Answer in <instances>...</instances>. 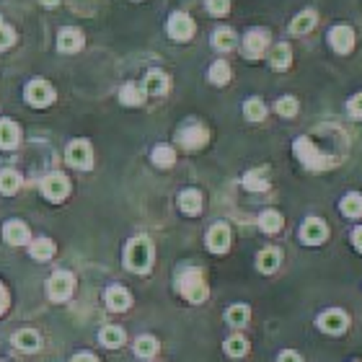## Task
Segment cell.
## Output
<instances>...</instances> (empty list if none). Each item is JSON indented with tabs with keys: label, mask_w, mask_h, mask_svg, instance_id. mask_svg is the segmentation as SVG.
I'll list each match as a JSON object with an SVG mask.
<instances>
[{
	"label": "cell",
	"mask_w": 362,
	"mask_h": 362,
	"mask_svg": "<svg viewBox=\"0 0 362 362\" xmlns=\"http://www.w3.org/2000/svg\"><path fill=\"white\" fill-rule=\"evenodd\" d=\"M176 287H179V293L187 298L189 303H204L207 298V285H204V277L202 272L197 269V267H187V269H181L176 274Z\"/></svg>",
	"instance_id": "obj_3"
},
{
	"label": "cell",
	"mask_w": 362,
	"mask_h": 362,
	"mask_svg": "<svg viewBox=\"0 0 362 362\" xmlns=\"http://www.w3.org/2000/svg\"><path fill=\"white\" fill-rule=\"evenodd\" d=\"M298 98L295 96H282L277 98V104H274V112L279 114V117H295L298 114Z\"/></svg>",
	"instance_id": "obj_38"
},
{
	"label": "cell",
	"mask_w": 362,
	"mask_h": 362,
	"mask_svg": "<svg viewBox=\"0 0 362 362\" xmlns=\"http://www.w3.org/2000/svg\"><path fill=\"white\" fill-rule=\"evenodd\" d=\"M156 352H158V341H156V337H151V334H143V337H137V339H135V355L137 357L151 360V357H156Z\"/></svg>",
	"instance_id": "obj_30"
},
{
	"label": "cell",
	"mask_w": 362,
	"mask_h": 362,
	"mask_svg": "<svg viewBox=\"0 0 362 362\" xmlns=\"http://www.w3.org/2000/svg\"><path fill=\"white\" fill-rule=\"evenodd\" d=\"M352 243H355V249L362 254V226H360V228H355V230H352Z\"/></svg>",
	"instance_id": "obj_44"
},
{
	"label": "cell",
	"mask_w": 362,
	"mask_h": 362,
	"mask_svg": "<svg viewBox=\"0 0 362 362\" xmlns=\"http://www.w3.org/2000/svg\"><path fill=\"white\" fill-rule=\"evenodd\" d=\"M269 62L274 70H287L290 68V62H293V49H290V45L287 42H279V45H274V49H272L269 54Z\"/></svg>",
	"instance_id": "obj_24"
},
{
	"label": "cell",
	"mask_w": 362,
	"mask_h": 362,
	"mask_svg": "<svg viewBox=\"0 0 362 362\" xmlns=\"http://www.w3.org/2000/svg\"><path fill=\"white\" fill-rule=\"evenodd\" d=\"M98 341L109 349H119L124 344V332H122L119 326H104L101 332H98Z\"/></svg>",
	"instance_id": "obj_27"
},
{
	"label": "cell",
	"mask_w": 362,
	"mask_h": 362,
	"mask_svg": "<svg viewBox=\"0 0 362 362\" xmlns=\"http://www.w3.org/2000/svg\"><path fill=\"white\" fill-rule=\"evenodd\" d=\"M65 160L73 168H81V171L93 166V151H90L88 140H73L68 145V151H65Z\"/></svg>",
	"instance_id": "obj_6"
},
{
	"label": "cell",
	"mask_w": 362,
	"mask_h": 362,
	"mask_svg": "<svg viewBox=\"0 0 362 362\" xmlns=\"http://www.w3.org/2000/svg\"><path fill=\"white\" fill-rule=\"evenodd\" d=\"M153 163L158 168H171L176 163V151L171 148V145H166V143H160V145H156L153 148Z\"/></svg>",
	"instance_id": "obj_28"
},
{
	"label": "cell",
	"mask_w": 362,
	"mask_h": 362,
	"mask_svg": "<svg viewBox=\"0 0 362 362\" xmlns=\"http://www.w3.org/2000/svg\"><path fill=\"white\" fill-rule=\"evenodd\" d=\"M76 290V277H73V272H65V269H57L49 277L47 282V295H49V300L54 303H62L68 300L70 295Z\"/></svg>",
	"instance_id": "obj_4"
},
{
	"label": "cell",
	"mask_w": 362,
	"mask_h": 362,
	"mask_svg": "<svg viewBox=\"0 0 362 362\" xmlns=\"http://www.w3.org/2000/svg\"><path fill=\"white\" fill-rule=\"evenodd\" d=\"M277 362H303V357L298 355V352H293V349H285V352L277 357Z\"/></svg>",
	"instance_id": "obj_43"
},
{
	"label": "cell",
	"mask_w": 362,
	"mask_h": 362,
	"mask_svg": "<svg viewBox=\"0 0 362 362\" xmlns=\"http://www.w3.org/2000/svg\"><path fill=\"white\" fill-rule=\"evenodd\" d=\"M267 47H269V31L267 29L246 31V37H243V42H241V49L249 60H259V57L267 52Z\"/></svg>",
	"instance_id": "obj_5"
},
{
	"label": "cell",
	"mask_w": 362,
	"mask_h": 362,
	"mask_svg": "<svg viewBox=\"0 0 362 362\" xmlns=\"http://www.w3.org/2000/svg\"><path fill=\"white\" fill-rule=\"evenodd\" d=\"M226 321L235 329H241V326L249 324V305H243V303H235L230 308L226 310Z\"/></svg>",
	"instance_id": "obj_31"
},
{
	"label": "cell",
	"mask_w": 362,
	"mask_h": 362,
	"mask_svg": "<svg viewBox=\"0 0 362 362\" xmlns=\"http://www.w3.org/2000/svg\"><path fill=\"white\" fill-rule=\"evenodd\" d=\"M226 352L230 357H243V355H246V352H249V341H246V337H241V334L228 337V339H226Z\"/></svg>",
	"instance_id": "obj_37"
},
{
	"label": "cell",
	"mask_w": 362,
	"mask_h": 362,
	"mask_svg": "<svg viewBox=\"0 0 362 362\" xmlns=\"http://www.w3.org/2000/svg\"><path fill=\"white\" fill-rule=\"evenodd\" d=\"M83 31L81 29H62L60 31V37H57V49L60 52H68V54H73V52H78L81 47H83Z\"/></svg>",
	"instance_id": "obj_16"
},
{
	"label": "cell",
	"mask_w": 362,
	"mask_h": 362,
	"mask_svg": "<svg viewBox=\"0 0 362 362\" xmlns=\"http://www.w3.org/2000/svg\"><path fill=\"white\" fill-rule=\"evenodd\" d=\"M18 189H21V176H18V171H13V168L0 171V192H3V194H16Z\"/></svg>",
	"instance_id": "obj_33"
},
{
	"label": "cell",
	"mask_w": 362,
	"mask_h": 362,
	"mask_svg": "<svg viewBox=\"0 0 362 362\" xmlns=\"http://www.w3.org/2000/svg\"><path fill=\"white\" fill-rule=\"evenodd\" d=\"M73 362H98V357L90 355V352H81V355L73 357Z\"/></svg>",
	"instance_id": "obj_45"
},
{
	"label": "cell",
	"mask_w": 362,
	"mask_h": 362,
	"mask_svg": "<svg viewBox=\"0 0 362 362\" xmlns=\"http://www.w3.org/2000/svg\"><path fill=\"white\" fill-rule=\"evenodd\" d=\"M104 300H106V308H109V310H114V313H122V310H127L129 305H132V295H129L124 287L112 285L109 290H106Z\"/></svg>",
	"instance_id": "obj_15"
},
{
	"label": "cell",
	"mask_w": 362,
	"mask_h": 362,
	"mask_svg": "<svg viewBox=\"0 0 362 362\" xmlns=\"http://www.w3.org/2000/svg\"><path fill=\"white\" fill-rule=\"evenodd\" d=\"M347 112L355 117V119H362V90L360 93H355V96L347 101Z\"/></svg>",
	"instance_id": "obj_42"
},
{
	"label": "cell",
	"mask_w": 362,
	"mask_h": 362,
	"mask_svg": "<svg viewBox=\"0 0 362 362\" xmlns=\"http://www.w3.org/2000/svg\"><path fill=\"white\" fill-rule=\"evenodd\" d=\"M143 88H145V93H151V96H163L168 90V76L160 73V70H151L143 81Z\"/></svg>",
	"instance_id": "obj_19"
},
{
	"label": "cell",
	"mask_w": 362,
	"mask_h": 362,
	"mask_svg": "<svg viewBox=\"0 0 362 362\" xmlns=\"http://www.w3.org/2000/svg\"><path fill=\"white\" fill-rule=\"evenodd\" d=\"M13 344L21 352H37L42 347V339H39V334L34 329H21V332L13 334Z\"/></svg>",
	"instance_id": "obj_22"
},
{
	"label": "cell",
	"mask_w": 362,
	"mask_h": 362,
	"mask_svg": "<svg viewBox=\"0 0 362 362\" xmlns=\"http://www.w3.org/2000/svg\"><path fill=\"white\" fill-rule=\"evenodd\" d=\"M42 3H45L47 8H52V6H57V3H60V0H42Z\"/></svg>",
	"instance_id": "obj_47"
},
{
	"label": "cell",
	"mask_w": 362,
	"mask_h": 362,
	"mask_svg": "<svg viewBox=\"0 0 362 362\" xmlns=\"http://www.w3.org/2000/svg\"><path fill=\"white\" fill-rule=\"evenodd\" d=\"M26 101H29L31 106H49L54 101V88L47 81H42V78H34L29 86H26Z\"/></svg>",
	"instance_id": "obj_12"
},
{
	"label": "cell",
	"mask_w": 362,
	"mask_h": 362,
	"mask_svg": "<svg viewBox=\"0 0 362 362\" xmlns=\"http://www.w3.org/2000/svg\"><path fill=\"white\" fill-rule=\"evenodd\" d=\"M230 81V65L226 60H218L210 65V83L215 86H226Z\"/></svg>",
	"instance_id": "obj_36"
},
{
	"label": "cell",
	"mask_w": 362,
	"mask_h": 362,
	"mask_svg": "<svg viewBox=\"0 0 362 362\" xmlns=\"http://www.w3.org/2000/svg\"><path fill=\"white\" fill-rule=\"evenodd\" d=\"M18 140H21L18 124H16L13 119H0V148H3V151H11V148L18 145Z\"/></svg>",
	"instance_id": "obj_17"
},
{
	"label": "cell",
	"mask_w": 362,
	"mask_h": 362,
	"mask_svg": "<svg viewBox=\"0 0 362 362\" xmlns=\"http://www.w3.org/2000/svg\"><path fill=\"white\" fill-rule=\"evenodd\" d=\"M329 238V226L321 218H305L300 226V241L305 246H321Z\"/></svg>",
	"instance_id": "obj_9"
},
{
	"label": "cell",
	"mask_w": 362,
	"mask_h": 362,
	"mask_svg": "<svg viewBox=\"0 0 362 362\" xmlns=\"http://www.w3.org/2000/svg\"><path fill=\"white\" fill-rule=\"evenodd\" d=\"M243 114H246V119L249 122H262L267 117V104L262 98H249L246 104H243Z\"/></svg>",
	"instance_id": "obj_35"
},
{
	"label": "cell",
	"mask_w": 362,
	"mask_h": 362,
	"mask_svg": "<svg viewBox=\"0 0 362 362\" xmlns=\"http://www.w3.org/2000/svg\"><path fill=\"white\" fill-rule=\"evenodd\" d=\"M179 207L184 215H199L202 212V194L197 189H184L179 194Z\"/></svg>",
	"instance_id": "obj_21"
},
{
	"label": "cell",
	"mask_w": 362,
	"mask_h": 362,
	"mask_svg": "<svg viewBox=\"0 0 362 362\" xmlns=\"http://www.w3.org/2000/svg\"><path fill=\"white\" fill-rule=\"evenodd\" d=\"M243 187L249 189V192H267V189H269V181L259 174V171H249V174L243 176Z\"/></svg>",
	"instance_id": "obj_39"
},
{
	"label": "cell",
	"mask_w": 362,
	"mask_h": 362,
	"mask_svg": "<svg viewBox=\"0 0 362 362\" xmlns=\"http://www.w3.org/2000/svg\"><path fill=\"white\" fill-rule=\"evenodd\" d=\"M124 267L135 274H145L153 267V243L148 235H135L124 246Z\"/></svg>",
	"instance_id": "obj_2"
},
{
	"label": "cell",
	"mask_w": 362,
	"mask_h": 362,
	"mask_svg": "<svg viewBox=\"0 0 362 362\" xmlns=\"http://www.w3.org/2000/svg\"><path fill=\"white\" fill-rule=\"evenodd\" d=\"M3 235H6V241L11 243V246H23V243L29 241V228H26V223H21V220H11V223H6V228H3Z\"/></svg>",
	"instance_id": "obj_18"
},
{
	"label": "cell",
	"mask_w": 362,
	"mask_h": 362,
	"mask_svg": "<svg viewBox=\"0 0 362 362\" xmlns=\"http://www.w3.org/2000/svg\"><path fill=\"white\" fill-rule=\"evenodd\" d=\"M207 140H210L207 127L199 124V122H187V124L179 129V143L184 145L187 151H197V148H202Z\"/></svg>",
	"instance_id": "obj_7"
},
{
	"label": "cell",
	"mask_w": 362,
	"mask_h": 362,
	"mask_svg": "<svg viewBox=\"0 0 362 362\" xmlns=\"http://www.w3.org/2000/svg\"><path fill=\"white\" fill-rule=\"evenodd\" d=\"M6 305H8V295H6V290H3V287H0V313H3V310H6Z\"/></svg>",
	"instance_id": "obj_46"
},
{
	"label": "cell",
	"mask_w": 362,
	"mask_h": 362,
	"mask_svg": "<svg viewBox=\"0 0 362 362\" xmlns=\"http://www.w3.org/2000/svg\"><path fill=\"white\" fill-rule=\"evenodd\" d=\"M31 259H37V262H49L54 257V243L49 238H37V241L31 243Z\"/></svg>",
	"instance_id": "obj_32"
},
{
	"label": "cell",
	"mask_w": 362,
	"mask_h": 362,
	"mask_svg": "<svg viewBox=\"0 0 362 362\" xmlns=\"http://www.w3.org/2000/svg\"><path fill=\"white\" fill-rule=\"evenodd\" d=\"M293 148H295V156H298V160H300L303 166L305 168H310V171H326V168H332L337 160L334 158H329L326 156V151H321L316 145V140L310 135H303V137H298L293 143Z\"/></svg>",
	"instance_id": "obj_1"
},
{
	"label": "cell",
	"mask_w": 362,
	"mask_h": 362,
	"mask_svg": "<svg viewBox=\"0 0 362 362\" xmlns=\"http://www.w3.org/2000/svg\"><path fill=\"white\" fill-rule=\"evenodd\" d=\"M282 226H285V220H282V215H279L277 210H264L262 215H259V228L264 230V233H279L282 230Z\"/></svg>",
	"instance_id": "obj_29"
},
{
	"label": "cell",
	"mask_w": 362,
	"mask_h": 362,
	"mask_svg": "<svg viewBox=\"0 0 362 362\" xmlns=\"http://www.w3.org/2000/svg\"><path fill=\"white\" fill-rule=\"evenodd\" d=\"M70 192V181L68 176L62 174H47L42 179V194L49 199V202H62Z\"/></svg>",
	"instance_id": "obj_10"
},
{
	"label": "cell",
	"mask_w": 362,
	"mask_h": 362,
	"mask_svg": "<svg viewBox=\"0 0 362 362\" xmlns=\"http://www.w3.org/2000/svg\"><path fill=\"white\" fill-rule=\"evenodd\" d=\"M0 362H6V360H0Z\"/></svg>",
	"instance_id": "obj_48"
},
{
	"label": "cell",
	"mask_w": 362,
	"mask_h": 362,
	"mask_svg": "<svg viewBox=\"0 0 362 362\" xmlns=\"http://www.w3.org/2000/svg\"><path fill=\"white\" fill-rule=\"evenodd\" d=\"M16 42V34L11 26H6V23H0V49H8V47Z\"/></svg>",
	"instance_id": "obj_41"
},
{
	"label": "cell",
	"mask_w": 362,
	"mask_h": 362,
	"mask_svg": "<svg viewBox=\"0 0 362 362\" xmlns=\"http://www.w3.org/2000/svg\"><path fill=\"white\" fill-rule=\"evenodd\" d=\"M355 42H357L355 29H352L349 23H337V26H332V31H329V45H332L339 54L352 52Z\"/></svg>",
	"instance_id": "obj_8"
},
{
	"label": "cell",
	"mask_w": 362,
	"mask_h": 362,
	"mask_svg": "<svg viewBox=\"0 0 362 362\" xmlns=\"http://www.w3.org/2000/svg\"><path fill=\"white\" fill-rule=\"evenodd\" d=\"M279 264H282V251H279V249H264V251H259V257H257L259 272H264V274H272V272L279 269Z\"/></svg>",
	"instance_id": "obj_23"
},
{
	"label": "cell",
	"mask_w": 362,
	"mask_h": 362,
	"mask_svg": "<svg viewBox=\"0 0 362 362\" xmlns=\"http://www.w3.org/2000/svg\"><path fill=\"white\" fill-rule=\"evenodd\" d=\"M145 88L143 86H137V83H124L122 86V90H119V101L124 106H140L145 101Z\"/></svg>",
	"instance_id": "obj_25"
},
{
	"label": "cell",
	"mask_w": 362,
	"mask_h": 362,
	"mask_svg": "<svg viewBox=\"0 0 362 362\" xmlns=\"http://www.w3.org/2000/svg\"><path fill=\"white\" fill-rule=\"evenodd\" d=\"M235 42H238V37H235V31L228 29V26L212 31V47H215V49H220V52H228V49H233Z\"/></svg>",
	"instance_id": "obj_26"
},
{
	"label": "cell",
	"mask_w": 362,
	"mask_h": 362,
	"mask_svg": "<svg viewBox=\"0 0 362 362\" xmlns=\"http://www.w3.org/2000/svg\"><path fill=\"white\" fill-rule=\"evenodd\" d=\"M168 37L176 39V42H187V39L194 37V21L192 16L184 13V11H176L168 18Z\"/></svg>",
	"instance_id": "obj_11"
},
{
	"label": "cell",
	"mask_w": 362,
	"mask_h": 362,
	"mask_svg": "<svg viewBox=\"0 0 362 362\" xmlns=\"http://www.w3.org/2000/svg\"><path fill=\"white\" fill-rule=\"evenodd\" d=\"M341 212L347 215V218H362V194L357 192H349L344 199H341Z\"/></svg>",
	"instance_id": "obj_34"
},
{
	"label": "cell",
	"mask_w": 362,
	"mask_h": 362,
	"mask_svg": "<svg viewBox=\"0 0 362 362\" xmlns=\"http://www.w3.org/2000/svg\"><path fill=\"white\" fill-rule=\"evenodd\" d=\"M207 11L212 16H226L230 11V0H207Z\"/></svg>",
	"instance_id": "obj_40"
},
{
	"label": "cell",
	"mask_w": 362,
	"mask_h": 362,
	"mask_svg": "<svg viewBox=\"0 0 362 362\" xmlns=\"http://www.w3.org/2000/svg\"><path fill=\"white\" fill-rule=\"evenodd\" d=\"M207 249L212 254H226L230 249V228L226 223H215V226L207 230Z\"/></svg>",
	"instance_id": "obj_14"
},
{
	"label": "cell",
	"mask_w": 362,
	"mask_h": 362,
	"mask_svg": "<svg viewBox=\"0 0 362 362\" xmlns=\"http://www.w3.org/2000/svg\"><path fill=\"white\" fill-rule=\"evenodd\" d=\"M347 326H349L347 313L339 308H329L318 316V329L326 334H341V332H347Z\"/></svg>",
	"instance_id": "obj_13"
},
{
	"label": "cell",
	"mask_w": 362,
	"mask_h": 362,
	"mask_svg": "<svg viewBox=\"0 0 362 362\" xmlns=\"http://www.w3.org/2000/svg\"><path fill=\"white\" fill-rule=\"evenodd\" d=\"M316 23H318V13L313 11V8H308V11L298 13L293 21H290V31L300 37V34H308V31H313V26H316Z\"/></svg>",
	"instance_id": "obj_20"
}]
</instances>
